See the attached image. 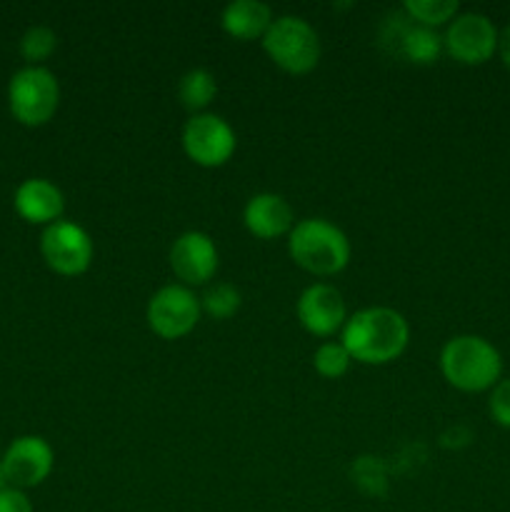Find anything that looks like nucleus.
Segmentation results:
<instances>
[{
  "label": "nucleus",
  "instance_id": "6",
  "mask_svg": "<svg viewBox=\"0 0 510 512\" xmlns=\"http://www.w3.org/2000/svg\"><path fill=\"white\" fill-rule=\"evenodd\" d=\"M200 315H203V308H200L198 295L188 285L170 283L155 290L145 318H148L150 330L158 338L178 340L185 338L198 325Z\"/></svg>",
  "mask_w": 510,
  "mask_h": 512
},
{
  "label": "nucleus",
  "instance_id": "12",
  "mask_svg": "<svg viewBox=\"0 0 510 512\" xmlns=\"http://www.w3.org/2000/svg\"><path fill=\"white\" fill-rule=\"evenodd\" d=\"M298 320L315 338H330L343 330L348 310L340 290L328 283L308 285L298 298Z\"/></svg>",
  "mask_w": 510,
  "mask_h": 512
},
{
  "label": "nucleus",
  "instance_id": "11",
  "mask_svg": "<svg viewBox=\"0 0 510 512\" xmlns=\"http://www.w3.org/2000/svg\"><path fill=\"white\" fill-rule=\"evenodd\" d=\"M218 263L220 258L215 240L200 230H188V233L178 235L173 248H170V268H173L180 285H188V288L210 283L215 270H218Z\"/></svg>",
  "mask_w": 510,
  "mask_h": 512
},
{
  "label": "nucleus",
  "instance_id": "21",
  "mask_svg": "<svg viewBox=\"0 0 510 512\" xmlns=\"http://www.w3.org/2000/svg\"><path fill=\"white\" fill-rule=\"evenodd\" d=\"M350 363H353V358H350V353L345 350V345L333 343V340H328V343L320 345L313 355L315 370H318L323 378H330V380L343 378V375L348 373Z\"/></svg>",
  "mask_w": 510,
  "mask_h": 512
},
{
  "label": "nucleus",
  "instance_id": "7",
  "mask_svg": "<svg viewBox=\"0 0 510 512\" xmlns=\"http://www.w3.org/2000/svg\"><path fill=\"white\" fill-rule=\"evenodd\" d=\"M238 148L235 130L215 113L190 115L183 128V150L200 168H220L233 158Z\"/></svg>",
  "mask_w": 510,
  "mask_h": 512
},
{
  "label": "nucleus",
  "instance_id": "20",
  "mask_svg": "<svg viewBox=\"0 0 510 512\" xmlns=\"http://www.w3.org/2000/svg\"><path fill=\"white\" fill-rule=\"evenodd\" d=\"M240 303H243L240 290L230 283H215L200 295V308H203L205 315L215 320L233 318L240 310Z\"/></svg>",
  "mask_w": 510,
  "mask_h": 512
},
{
  "label": "nucleus",
  "instance_id": "2",
  "mask_svg": "<svg viewBox=\"0 0 510 512\" xmlns=\"http://www.w3.org/2000/svg\"><path fill=\"white\" fill-rule=\"evenodd\" d=\"M440 373L463 393H483L503 380V358L480 335H455L440 350Z\"/></svg>",
  "mask_w": 510,
  "mask_h": 512
},
{
  "label": "nucleus",
  "instance_id": "24",
  "mask_svg": "<svg viewBox=\"0 0 510 512\" xmlns=\"http://www.w3.org/2000/svg\"><path fill=\"white\" fill-rule=\"evenodd\" d=\"M498 55L505 68L510 70V23L498 33Z\"/></svg>",
  "mask_w": 510,
  "mask_h": 512
},
{
  "label": "nucleus",
  "instance_id": "8",
  "mask_svg": "<svg viewBox=\"0 0 510 512\" xmlns=\"http://www.w3.org/2000/svg\"><path fill=\"white\" fill-rule=\"evenodd\" d=\"M93 240L73 220H58L40 235V255L53 273L73 278L83 275L93 263Z\"/></svg>",
  "mask_w": 510,
  "mask_h": 512
},
{
  "label": "nucleus",
  "instance_id": "9",
  "mask_svg": "<svg viewBox=\"0 0 510 512\" xmlns=\"http://www.w3.org/2000/svg\"><path fill=\"white\" fill-rule=\"evenodd\" d=\"M498 33L488 15L458 13L445 28V53L463 65H483L498 53Z\"/></svg>",
  "mask_w": 510,
  "mask_h": 512
},
{
  "label": "nucleus",
  "instance_id": "22",
  "mask_svg": "<svg viewBox=\"0 0 510 512\" xmlns=\"http://www.w3.org/2000/svg\"><path fill=\"white\" fill-rule=\"evenodd\" d=\"M488 410L490 418H493L500 428L510 430V378H503L493 390H490Z\"/></svg>",
  "mask_w": 510,
  "mask_h": 512
},
{
  "label": "nucleus",
  "instance_id": "3",
  "mask_svg": "<svg viewBox=\"0 0 510 512\" xmlns=\"http://www.w3.org/2000/svg\"><path fill=\"white\" fill-rule=\"evenodd\" d=\"M288 253L295 265L318 278L338 275L350 260V240L325 218H305L288 235Z\"/></svg>",
  "mask_w": 510,
  "mask_h": 512
},
{
  "label": "nucleus",
  "instance_id": "15",
  "mask_svg": "<svg viewBox=\"0 0 510 512\" xmlns=\"http://www.w3.org/2000/svg\"><path fill=\"white\" fill-rule=\"evenodd\" d=\"M243 223L255 238L275 240L290 235L295 225V215L283 195L258 193L245 203Z\"/></svg>",
  "mask_w": 510,
  "mask_h": 512
},
{
  "label": "nucleus",
  "instance_id": "23",
  "mask_svg": "<svg viewBox=\"0 0 510 512\" xmlns=\"http://www.w3.org/2000/svg\"><path fill=\"white\" fill-rule=\"evenodd\" d=\"M0 512H33V503H30V498L25 495V490L5 485V488L0 490Z\"/></svg>",
  "mask_w": 510,
  "mask_h": 512
},
{
  "label": "nucleus",
  "instance_id": "25",
  "mask_svg": "<svg viewBox=\"0 0 510 512\" xmlns=\"http://www.w3.org/2000/svg\"><path fill=\"white\" fill-rule=\"evenodd\" d=\"M5 485H8V483H5V473H3V460H0V490H3Z\"/></svg>",
  "mask_w": 510,
  "mask_h": 512
},
{
  "label": "nucleus",
  "instance_id": "16",
  "mask_svg": "<svg viewBox=\"0 0 510 512\" xmlns=\"http://www.w3.org/2000/svg\"><path fill=\"white\" fill-rule=\"evenodd\" d=\"M273 20L270 5L260 3V0H233L225 5L223 15H220V25L235 40H263Z\"/></svg>",
  "mask_w": 510,
  "mask_h": 512
},
{
  "label": "nucleus",
  "instance_id": "4",
  "mask_svg": "<svg viewBox=\"0 0 510 512\" xmlns=\"http://www.w3.org/2000/svg\"><path fill=\"white\" fill-rule=\"evenodd\" d=\"M10 115L25 128L50 123L60 108V83L45 65H25L8 83Z\"/></svg>",
  "mask_w": 510,
  "mask_h": 512
},
{
  "label": "nucleus",
  "instance_id": "13",
  "mask_svg": "<svg viewBox=\"0 0 510 512\" xmlns=\"http://www.w3.org/2000/svg\"><path fill=\"white\" fill-rule=\"evenodd\" d=\"M15 213L30 225H53L63 220L65 198L63 190L45 178H28L15 188Z\"/></svg>",
  "mask_w": 510,
  "mask_h": 512
},
{
  "label": "nucleus",
  "instance_id": "17",
  "mask_svg": "<svg viewBox=\"0 0 510 512\" xmlns=\"http://www.w3.org/2000/svg\"><path fill=\"white\" fill-rule=\"evenodd\" d=\"M218 95V83H215V75L205 68H193L178 80V98L183 103V108H188L190 113L198 115L208 108L210 103Z\"/></svg>",
  "mask_w": 510,
  "mask_h": 512
},
{
  "label": "nucleus",
  "instance_id": "1",
  "mask_svg": "<svg viewBox=\"0 0 510 512\" xmlns=\"http://www.w3.org/2000/svg\"><path fill=\"white\" fill-rule=\"evenodd\" d=\"M410 340L408 320L393 308H363L345 320L340 343L350 358L365 365H385L405 353Z\"/></svg>",
  "mask_w": 510,
  "mask_h": 512
},
{
  "label": "nucleus",
  "instance_id": "19",
  "mask_svg": "<svg viewBox=\"0 0 510 512\" xmlns=\"http://www.w3.org/2000/svg\"><path fill=\"white\" fill-rule=\"evenodd\" d=\"M58 48V35L48 25H30L20 38L18 50L25 65H43Z\"/></svg>",
  "mask_w": 510,
  "mask_h": 512
},
{
  "label": "nucleus",
  "instance_id": "18",
  "mask_svg": "<svg viewBox=\"0 0 510 512\" xmlns=\"http://www.w3.org/2000/svg\"><path fill=\"white\" fill-rule=\"evenodd\" d=\"M403 13L413 23L435 30L453 20L460 13V5L458 0H405Z\"/></svg>",
  "mask_w": 510,
  "mask_h": 512
},
{
  "label": "nucleus",
  "instance_id": "10",
  "mask_svg": "<svg viewBox=\"0 0 510 512\" xmlns=\"http://www.w3.org/2000/svg\"><path fill=\"white\" fill-rule=\"evenodd\" d=\"M0 460H3L5 483L18 490H28L45 483L55 465L53 448L40 435H20V438H15L8 445V450L0 455Z\"/></svg>",
  "mask_w": 510,
  "mask_h": 512
},
{
  "label": "nucleus",
  "instance_id": "5",
  "mask_svg": "<svg viewBox=\"0 0 510 512\" xmlns=\"http://www.w3.org/2000/svg\"><path fill=\"white\" fill-rule=\"evenodd\" d=\"M263 50L280 70L305 75L320 63V38L313 25L298 15H280L263 38Z\"/></svg>",
  "mask_w": 510,
  "mask_h": 512
},
{
  "label": "nucleus",
  "instance_id": "14",
  "mask_svg": "<svg viewBox=\"0 0 510 512\" xmlns=\"http://www.w3.org/2000/svg\"><path fill=\"white\" fill-rule=\"evenodd\" d=\"M383 40L385 43H393L395 53L415 65L435 63L445 50L443 35L438 30L413 23L405 13L403 20L388 23V28L383 30Z\"/></svg>",
  "mask_w": 510,
  "mask_h": 512
}]
</instances>
